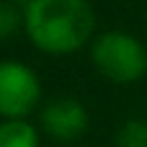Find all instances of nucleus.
Masks as SVG:
<instances>
[{"label": "nucleus", "instance_id": "nucleus-1", "mask_svg": "<svg viewBox=\"0 0 147 147\" xmlns=\"http://www.w3.org/2000/svg\"><path fill=\"white\" fill-rule=\"evenodd\" d=\"M93 10L85 0H31L23 13L28 39L47 54H70L93 34Z\"/></svg>", "mask_w": 147, "mask_h": 147}, {"label": "nucleus", "instance_id": "nucleus-2", "mask_svg": "<svg viewBox=\"0 0 147 147\" xmlns=\"http://www.w3.org/2000/svg\"><path fill=\"white\" fill-rule=\"evenodd\" d=\"M93 62L98 72L114 83H134L147 72L145 47L124 31H109L98 36L93 44Z\"/></svg>", "mask_w": 147, "mask_h": 147}, {"label": "nucleus", "instance_id": "nucleus-3", "mask_svg": "<svg viewBox=\"0 0 147 147\" xmlns=\"http://www.w3.org/2000/svg\"><path fill=\"white\" fill-rule=\"evenodd\" d=\"M41 98V83L36 72L21 62H0V116L23 119Z\"/></svg>", "mask_w": 147, "mask_h": 147}, {"label": "nucleus", "instance_id": "nucleus-4", "mask_svg": "<svg viewBox=\"0 0 147 147\" xmlns=\"http://www.w3.org/2000/svg\"><path fill=\"white\" fill-rule=\"evenodd\" d=\"M41 129L57 142H72L88 129V111L75 98H54L41 109Z\"/></svg>", "mask_w": 147, "mask_h": 147}, {"label": "nucleus", "instance_id": "nucleus-5", "mask_svg": "<svg viewBox=\"0 0 147 147\" xmlns=\"http://www.w3.org/2000/svg\"><path fill=\"white\" fill-rule=\"evenodd\" d=\"M0 147H39V129L26 119L0 121Z\"/></svg>", "mask_w": 147, "mask_h": 147}, {"label": "nucleus", "instance_id": "nucleus-6", "mask_svg": "<svg viewBox=\"0 0 147 147\" xmlns=\"http://www.w3.org/2000/svg\"><path fill=\"white\" fill-rule=\"evenodd\" d=\"M116 147H147V121L132 119L116 132Z\"/></svg>", "mask_w": 147, "mask_h": 147}, {"label": "nucleus", "instance_id": "nucleus-7", "mask_svg": "<svg viewBox=\"0 0 147 147\" xmlns=\"http://www.w3.org/2000/svg\"><path fill=\"white\" fill-rule=\"evenodd\" d=\"M18 26V16L8 3H0V39H8Z\"/></svg>", "mask_w": 147, "mask_h": 147}]
</instances>
